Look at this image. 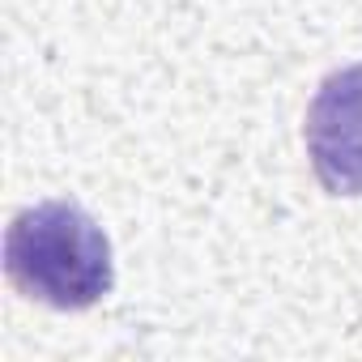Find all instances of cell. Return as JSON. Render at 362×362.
<instances>
[{"label":"cell","instance_id":"obj_2","mask_svg":"<svg viewBox=\"0 0 362 362\" xmlns=\"http://www.w3.org/2000/svg\"><path fill=\"white\" fill-rule=\"evenodd\" d=\"M303 141L328 197H362V64L332 69L320 81Z\"/></svg>","mask_w":362,"mask_h":362},{"label":"cell","instance_id":"obj_1","mask_svg":"<svg viewBox=\"0 0 362 362\" xmlns=\"http://www.w3.org/2000/svg\"><path fill=\"white\" fill-rule=\"evenodd\" d=\"M9 281L56 311H86L115 286L111 239L73 201H39L5 230Z\"/></svg>","mask_w":362,"mask_h":362}]
</instances>
